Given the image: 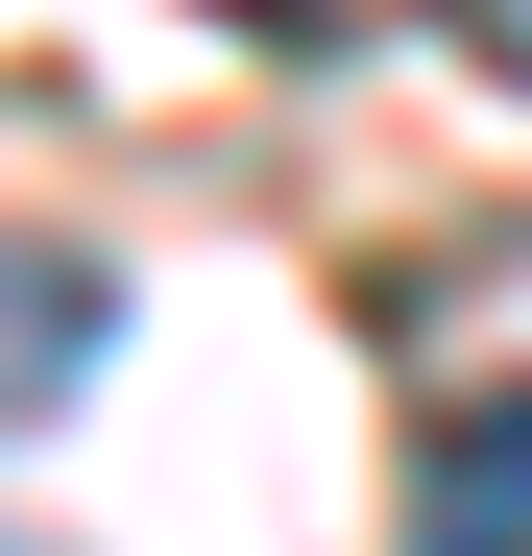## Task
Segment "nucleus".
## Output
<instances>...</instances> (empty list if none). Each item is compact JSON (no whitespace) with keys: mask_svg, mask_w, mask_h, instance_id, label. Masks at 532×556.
<instances>
[{"mask_svg":"<svg viewBox=\"0 0 532 556\" xmlns=\"http://www.w3.org/2000/svg\"><path fill=\"white\" fill-rule=\"evenodd\" d=\"M388 556H532V388L435 412V459H411V532H388Z\"/></svg>","mask_w":532,"mask_h":556,"instance_id":"f257e3e1","label":"nucleus"},{"mask_svg":"<svg viewBox=\"0 0 532 556\" xmlns=\"http://www.w3.org/2000/svg\"><path fill=\"white\" fill-rule=\"evenodd\" d=\"M98 363H122V266H73V242H25V435H49L73 388H98Z\"/></svg>","mask_w":532,"mask_h":556,"instance_id":"f03ea898","label":"nucleus"}]
</instances>
